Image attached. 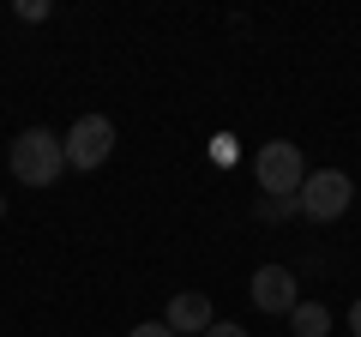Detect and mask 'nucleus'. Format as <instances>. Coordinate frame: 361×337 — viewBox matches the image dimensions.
Instances as JSON below:
<instances>
[{
    "instance_id": "nucleus-4",
    "label": "nucleus",
    "mask_w": 361,
    "mask_h": 337,
    "mask_svg": "<svg viewBox=\"0 0 361 337\" xmlns=\"http://www.w3.org/2000/svg\"><path fill=\"white\" fill-rule=\"evenodd\" d=\"M61 151H66V168H78V175L103 168L109 151H115V121H109V115H78L73 127H66Z\"/></svg>"
},
{
    "instance_id": "nucleus-3",
    "label": "nucleus",
    "mask_w": 361,
    "mask_h": 337,
    "mask_svg": "<svg viewBox=\"0 0 361 337\" xmlns=\"http://www.w3.org/2000/svg\"><path fill=\"white\" fill-rule=\"evenodd\" d=\"M253 181H259V193L289 199L301 181H307V157H301V145H295V139L259 145V151H253Z\"/></svg>"
},
{
    "instance_id": "nucleus-6",
    "label": "nucleus",
    "mask_w": 361,
    "mask_h": 337,
    "mask_svg": "<svg viewBox=\"0 0 361 337\" xmlns=\"http://www.w3.org/2000/svg\"><path fill=\"white\" fill-rule=\"evenodd\" d=\"M217 319V313H211V295L205 289H180L175 301H169V313H163V325L175 337H205V325Z\"/></svg>"
},
{
    "instance_id": "nucleus-10",
    "label": "nucleus",
    "mask_w": 361,
    "mask_h": 337,
    "mask_svg": "<svg viewBox=\"0 0 361 337\" xmlns=\"http://www.w3.org/2000/svg\"><path fill=\"white\" fill-rule=\"evenodd\" d=\"M127 337H175V331H169V325L163 319H145V325H133V331Z\"/></svg>"
},
{
    "instance_id": "nucleus-2",
    "label": "nucleus",
    "mask_w": 361,
    "mask_h": 337,
    "mask_svg": "<svg viewBox=\"0 0 361 337\" xmlns=\"http://www.w3.org/2000/svg\"><path fill=\"white\" fill-rule=\"evenodd\" d=\"M355 199V181H349L343 168H307V181L295 187V211L307 223H337Z\"/></svg>"
},
{
    "instance_id": "nucleus-9",
    "label": "nucleus",
    "mask_w": 361,
    "mask_h": 337,
    "mask_svg": "<svg viewBox=\"0 0 361 337\" xmlns=\"http://www.w3.org/2000/svg\"><path fill=\"white\" fill-rule=\"evenodd\" d=\"M49 13H54L49 0H18V18H25V25H42Z\"/></svg>"
},
{
    "instance_id": "nucleus-5",
    "label": "nucleus",
    "mask_w": 361,
    "mask_h": 337,
    "mask_svg": "<svg viewBox=\"0 0 361 337\" xmlns=\"http://www.w3.org/2000/svg\"><path fill=\"white\" fill-rule=\"evenodd\" d=\"M247 295H253L259 313H289V307L301 301V283H295V271H289V265H259L253 283H247Z\"/></svg>"
},
{
    "instance_id": "nucleus-7",
    "label": "nucleus",
    "mask_w": 361,
    "mask_h": 337,
    "mask_svg": "<svg viewBox=\"0 0 361 337\" xmlns=\"http://www.w3.org/2000/svg\"><path fill=\"white\" fill-rule=\"evenodd\" d=\"M289 331L295 337H331V307L325 301H295L289 307Z\"/></svg>"
},
{
    "instance_id": "nucleus-12",
    "label": "nucleus",
    "mask_w": 361,
    "mask_h": 337,
    "mask_svg": "<svg viewBox=\"0 0 361 337\" xmlns=\"http://www.w3.org/2000/svg\"><path fill=\"white\" fill-rule=\"evenodd\" d=\"M349 337H361V295L349 301Z\"/></svg>"
},
{
    "instance_id": "nucleus-13",
    "label": "nucleus",
    "mask_w": 361,
    "mask_h": 337,
    "mask_svg": "<svg viewBox=\"0 0 361 337\" xmlns=\"http://www.w3.org/2000/svg\"><path fill=\"white\" fill-rule=\"evenodd\" d=\"M0 217H6V193H0Z\"/></svg>"
},
{
    "instance_id": "nucleus-8",
    "label": "nucleus",
    "mask_w": 361,
    "mask_h": 337,
    "mask_svg": "<svg viewBox=\"0 0 361 337\" xmlns=\"http://www.w3.org/2000/svg\"><path fill=\"white\" fill-rule=\"evenodd\" d=\"M289 211H295V193H289V199H271V193H265V199L253 205V217H259V223H277V217H289Z\"/></svg>"
},
{
    "instance_id": "nucleus-11",
    "label": "nucleus",
    "mask_w": 361,
    "mask_h": 337,
    "mask_svg": "<svg viewBox=\"0 0 361 337\" xmlns=\"http://www.w3.org/2000/svg\"><path fill=\"white\" fill-rule=\"evenodd\" d=\"M205 337H247V331H241L235 319H211V325H205Z\"/></svg>"
},
{
    "instance_id": "nucleus-1",
    "label": "nucleus",
    "mask_w": 361,
    "mask_h": 337,
    "mask_svg": "<svg viewBox=\"0 0 361 337\" xmlns=\"http://www.w3.org/2000/svg\"><path fill=\"white\" fill-rule=\"evenodd\" d=\"M6 163H13V181H18V187H54V181H61V168H66L61 133L25 127L13 145H6Z\"/></svg>"
}]
</instances>
